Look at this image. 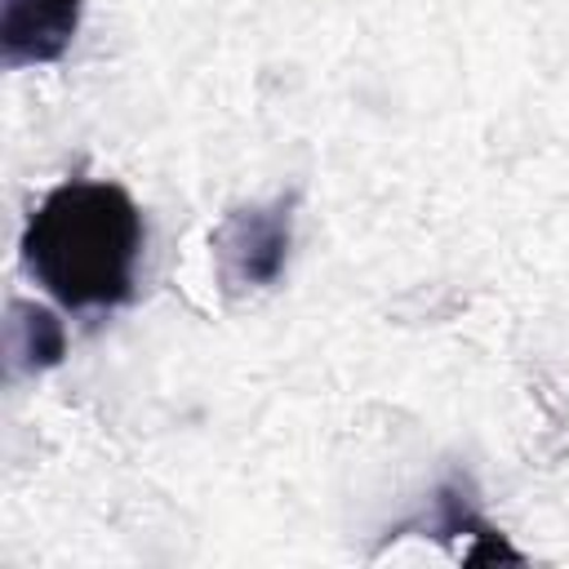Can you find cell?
Segmentation results:
<instances>
[{
  "label": "cell",
  "instance_id": "obj_4",
  "mask_svg": "<svg viewBox=\"0 0 569 569\" xmlns=\"http://www.w3.org/2000/svg\"><path fill=\"white\" fill-rule=\"evenodd\" d=\"M4 347H9V369L13 373H44L62 365L67 356V329L49 307L36 302H9V325H4Z\"/></svg>",
  "mask_w": 569,
  "mask_h": 569
},
{
  "label": "cell",
  "instance_id": "obj_1",
  "mask_svg": "<svg viewBox=\"0 0 569 569\" xmlns=\"http://www.w3.org/2000/svg\"><path fill=\"white\" fill-rule=\"evenodd\" d=\"M142 240V213L124 187L67 178L31 209L22 227V262L62 307L102 311L133 293Z\"/></svg>",
  "mask_w": 569,
  "mask_h": 569
},
{
  "label": "cell",
  "instance_id": "obj_3",
  "mask_svg": "<svg viewBox=\"0 0 569 569\" xmlns=\"http://www.w3.org/2000/svg\"><path fill=\"white\" fill-rule=\"evenodd\" d=\"M84 18V0H0V62L9 71L58 62Z\"/></svg>",
  "mask_w": 569,
  "mask_h": 569
},
{
  "label": "cell",
  "instance_id": "obj_2",
  "mask_svg": "<svg viewBox=\"0 0 569 569\" xmlns=\"http://www.w3.org/2000/svg\"><path fill=\"white\" fill-rule=\"evenodd\" d=\"M293 200H267V204H240L231 209L209 244H213V271L227 293H249L267 289L280 280L289 262V240H293Z\"/></svg>",
  "mask_w": 569,
  "mask_h": 569
}]
</instances>
